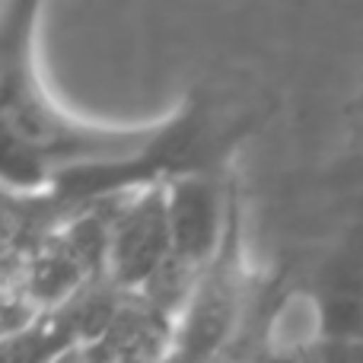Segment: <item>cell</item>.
Segmentation results:
<instances>
[{
  "label": "cell",
  "instance_id": "obj_1",
  "mask_svg": "<svg viewBox=\"0 0 363 363\" xmlns=\"http://www.w3.org/2000/svg\"><path fill=\"white\" fill-rule=\"evenodd\" d=\"M172 258L166 182L128 194L108 220L106 277L121 294H140L160 268Z\"/></svg>",
  "mask_w": 363,
  "mask_h": 363
},
{
  "label": "cell",
  "instance_id": "obj_2",
  "mask_svg": "<svg viewBox=\"0 0 363 363\" xmlns=\"http://www.w3.org/2000/svg\"><path fill=\"white\" fill-rule=\"evenodd\" d=\"M172 255L204 274L220 255L233 226L226 185L211 172H185L166 179Z\"/></svg>",
  "mask_w": 363,
  "mask_h": 363
},
{
  "label": "cell",
  "instance_id": "obj_3",
  "mask_svg": "<svg viewBox=\"0 0 363 363\" xmlns=\"http://www.w3.org/2000/svg\"><path fill=\"white\" fill-rule=\"evenodd\" d=\"M236 223L230 226L220 255L198 281L191 303L176 332V357L182 363H211L230 341L239 313V274H236Z\"/></svg>",
  "mask_w": 363,
  "mask_h": 363
},
{
  "label": "cell",
  "instance_id": "obj_4",
  "mask_svg": "<svg viewBox=\"0 0 363 363\" xmlns=\"http://www.w3.org/2000/svg\"><path fill=\"white\" fill-rule=\"evenodd\" d=\"M303 363H363V338L315 341Z\"/></svg>",
  "mask_w": 363,
  "mask_h": 363
},
{
  "label": "cell",
  "instance_id": "obj_5",
  "mask_svg": "<svg viewBox=\"0 0 363 363\" xmlns=\"http://www.w3.org/2000/svg\"><path fill=\"white\" fill-rule=\"evenodd\" d=\"M55 363H102V360H99V354L93 351V345H80V347H74V351L61 354Z\"/></svg>",
  "mask_w": 363,
  "mask_h": 363
}]
</instances>
